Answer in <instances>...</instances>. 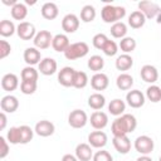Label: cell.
Wrapping results in <instances>:
<instances>
[{
	"label": "cell",
	"mask_w": 161,
	"mask_h": 161,
	"mask_svg": "<svg viewBox=\"0 0 161 161\" xmlns=\"http://www.w3.org/2000/svg\"><path fill=\"white\" fill-rule=\"evenodd\" d=\"M137 127V119L131 113H123L122 116L117 117L112 125L111 131L113 133V137L117 136H127V133H131Z\"/></svg>",
	"instance_id": "cell-1"
},
{
	"label": "cell",
	"mask_w": 161,
	"mask_h": 161,
	"mask_svg": "<svg viewBox=\"0 0 161 161\" xmlns=\"http://www.w3.org/2000/svg\"><path fill=\"white\" fill-rule=\"evenodd\" d=\"M102 20L107 24H114L117 21H121L126 16V9L123 6H114L111 4H107L101 10Z\"/></svg>",
	"instance_id": "cell-2"
},
{
	"label": "cell",
	"mask_w": 161,
	"mask_h": 161,
	"mask_svg": "<svg viewBox=\"0 0 161 161\" xmlns=\"http://www.w3.org/2000/svg\"><path fill=\"white\" fill-rule=\"evenodd\" d=\"M88 52H89V47L86 42H77V43H72L68 47V49L64 52V57L68 60H75L86 57Z\"/></svg>",
	"instance_id": "cell-3"
},
{
	"label": "cell",
	"mask_w": 161,
	"mask_h": 161,
	"mask_svg": "<svg viewBox=\"0 0 161 161\" xmlns=\"http://www.w3.org/2000/svg\"><path fill=\"white\" fill-rule=\"evenodd\" d=\"M133 146H135V150L138 153H141V155H150L153 151L155 143H153V140L150 136L142 135V136H138L135 140Z\"/></svg>",
	"instance_id": "cell-4"
},
{
	"label": "cell",
	"mask_w": 161,
	"mask_h": 161,
	"mask_svg": "<svg viewBox=\"0 0 161 161\" xmlns=\"http://www.w3.org/2000/svg\"><path fill=\"white\" fill-rule=\"evenodd\" d=\"M88 122V116L83 109H74L68 116V123L73 128H83Z\"/></svg>",
	"instance_id": "cell-5"
},
{
	"label": "cell",
	"mask_w": 161,
	"mask_h": 161,
	"mask_svg": "<svg viewBox=\"0 0 161 161\" xmlns=\"http://www.w3.org/2000/svg\"><path fill=\"white\" fill-rule=\"evenodd\" d=\"M138 10L146 16V19H153L160 14L161 8L156 3H152L148 0H142L138 3Z\"/></svg>",
	"instance_id": "cell-6"
},
{
	"label": "cell",
	"mask_w": 161,
	"mask_h": 161,
	"mask_svg": "<svg viewBox=\"0 0 161 161\" xmlns=\"http://www.w3.org/2000/svg\"><path fill=\"white\" fill-rule=\"evenodd\" d=\"M16 34L23 40H31L35 38L36 30H35L34 24L29 21H20L19 25L16 26Z\"/></svg>",
	"instance_id": "cell-7"
},
{
	"label": "cell",
	"mask_w": 161,
	"mask_h": 161,
	"mask_svg": "<svg viewBox=\"0 0 161 161\" xmlns=\"http://www.w3.org/2000/svg\"><path fill=\"white\" fill-rule=\"evenodd\" d=\"M53 38L54 36L50 34V31H48V30H40V31L36 33L35 38L33 39L34 47L36 49H48L52 45Z\"/></svg>",
	"instance_id": "cell-8"
},
{
	"label": "cell",
	"mask_w": 161,
	"mask_h": 161,
	"mask_svg": "<svg viewBox=\"0 0 161 161\" xmlns=\"http://www.w3.org/2000/svg\"><path fill=\"white\" fill-rule=\"evenodd\" d=\"M126 102L131 108H141L145 104V94L138 89H131L126 94Z\"/></svg>",
	"instance_id": "cell-9"
},
{
	"label": "cell",
	"mask_w": 161,
	"mask_h": 161,
	"mask_svg": "<svg viewBox=\"0 0 161 161\" xmlns=\"http://www.w3.org/2000/svg\"><path fill=\"white\" fill-rule=\"evenodd\" d=\"M75 69L72 67H63L58 72V82L63 87H73Z\"/></svg>",
	"instance_id": "cell-10"
},
{
	"label": "cell",
	"mask_w": 161,
	"mask_h": 161,
	"mask_svg": "<svg viewBox=\"0 0 161 161\" xmlns=\"http://www.w3.org/2000/svg\"><path fill=\"white\" fill-rule=\"evenodd\" d=\"M54 131H55L54 123L48 119H42V121L36 122V125L34 127V132L40 137H49L54 133Z\"/></svg>",
	"instance_id": "cell-11"
},
{
	"label": "cell",
	"mask_w": 161,
	"mask_h": 161,
	"mask_svg": "<svg viewBox=\"0 0 161 161\" xmlns=\"http://www.w3.org/2000/svg\"><path fill=\"white\" fill-rule=\"evenodd\" d=\"M79 28V18L75 14H67L62 19V29L65 33H75Z\"/></svg>",
	"instance_id": "cell-12"
},
{
	"label": "cell",
	"mask_w": 161,
	"mask_h": 161,
	"mask_svg": "<svg viewBox=\"0 0 161 161\" xmlns=\"http://www.w3.org/2000/svg\"><path fill=\"white\" fill-rule=\"evenodd\" d=\"M89 122H91V126L94 130L101 131L108 125V116H107V113H104L102 111H96L91 114Z\"/></svg>",
	"instance_id": "cell-13"
},
{
	"label": "cell",
	"mask_w": 161,
	"mask_h": 161,
	"mask_svg": "<svg viewBox=\"0 0 161 161\" xmlns=\"http://www.w3.org/2000/svg\"><path fill=\"white\" fill-rule=\"evenodd\" d=\"M0 107L1 111L5 113H14L19 108V101L15 96L13 94H6L1 98L0 101Z\"/></svg>",
	"instance_id": "cell-14"
},
{
	"label": "cell",
	"mask_w": 161,
	"mask_h": 161,
	"mask_svg": "<svg viewBox=\"0 0 161 161\" xmlns=\"http://www.w3.org/2000/svg\"><path fill=\"white\" fill-rule=\"evenodd\" d=\"M88 143L94 148H102L107 145V135L103 131H93L88 135Z\"/></svg>",
	"instance_id": "cell-15"
},
{
	"label": "cell",
	"mask_w": 161,
	"mask_h": 161,
	"mask_svg": "<svg viewBox=\"0 0 161 161\" xmlns=\"http://www.w3.org/2000/svg\"><path fill=\"white\" fill-rule=\"evenodd\" d=\"M109 84V79L107 77V74L99 72V73H94L91 78V87L94 91H104Z\"/></svg>",
	"instance_id": "cell-16"
},
{
	"label": "cell",
	"mask_w": 161,
	"mask_h": 161,
	"mask_svg": "<svg viewBox=\"0 0 161 161\" xmlns=\"http://www.w3.org/2000/svg\"><path fill=\"white\" fill-rule=\"evenodd\" d=\"M140 75L142 78V80H145L146 83H155L158 79V72L156 69V67L151 65V64H145L141 68Z\"/></svg>",
	"instance_id": "cell-17"
},
{
	"label": "cell",
	"mask_w": 161,
	"mask_h": 161,
	"mask_svg": "<svg viewBox=\"0 0 161 161\" xmlns=\"http://www.w3.org/2000/svg\"><path fill=\"white\" fill-rule=\"evenodd\" d=\"M23 57H24V62L30 67H33L35 64H39L42 62V54L39 52V49H36L35 47L26 48L24 50V55Z\"/></svg>",
	"instance_id": "cell-18"
},
{
	"label": "cell",
	"mask_w": 161,
	"mask_h": 161,
	"mask_svg": "<svg viewBox=\"0 0 161 161\" xmlns=\"http://www.w3.org/2000/svg\"><path fill=\"white\" fill-rule=\"evenodd\" d=\"M112 143H113V147L116 148V151L118 153L126 155L131 150V141H130V138L127 136H117V137H113Z\"/></svg>",
	"instance_id": "cell-19"
},
{
	"label": "cell",
	"mask_w": 161,
	"mask_h": 161,
	"mask_svg": "<svg viewBox=\"0 0 161 161\" xmlns=\"http://www.w3.org/2000/svg\"><path fill=\"white\" fill-rule=\"evenodd\" d=\"M57 68H58V64H57V60L53 59V58H44L42 59V62L39 63V72L43 74V75H52L57 72Z\"/></svg>",
	"instance_id": "cell-20"
},
{
	"label": "cell",
	"mask_w": 161,
	"mask_h": 161,
	"mask_svg": "<svg viewBox=\"0 0 161 161\" xmlns=\"http://www.w3.org/2000/svg\"><path fill=\"white\" fill-rule=\"evenodd\" d=\"M1 87L6 92H13L19 87V79L18 75L14 73H6L1 78Z\"/></svg>",
	"instance_id": "cell-21"
},
{
	"label": "cell",
	"mask_w": 161,
	"mask_h": 161,
	"mask_svg": "<svg viewBox=\"0 0 161 161\" xmlns=\"http://www.w3.org/2000/svg\"><path fill=\"white\" fill-rule=\"evenodd\" d=\"M75 157L79 161H91L93 158L92 146L89 143H79L75 147Z\"/></svg>",
	"instance_id": "cell-22"
},
{
	"label": "cell",
	"mask_w": 161,
	"mask_h": 161,
	"mask_svg": "<svg viewBox=\"0 0 161 161\" xmlns=\"http://www.w3.org/2000/svg\"><path fill=\"white\" fill-rule=\"evenodd\" d=\"M70 45V43H69V38L65 35V34H57V35H54V38H53V42H52V47H53V49L55 50V52H62V53H64L67 49H68V47Z\"/></svg>",
	"instance_id": "cell-23"
},
{
	"label": "cell",
	"mask_w": 161,
	"mask_h": 161,
	"mask_svg": "<svg viewBox=\"0 0 161 161\" xmlns=\"http://www.w3.org/2000/svg\"><path fill=\"white\" fill-rule=\"evenodd\" d=\"M40 13H42V16L44 19L53 20V19H55L58 16L59 9H58V6H57L55 3H45V4H43Z\"/></svg>",
	"instance_id": "cell-24"
},
{
	"label": "cell",
	"mask_w": 161,
	"mask_h": 161,
	"mask_svg": "<svg viewBox=\"0 0 161 161\" xmlns=\"http://www.w3.org/2000/svg\"><path fill=\"white\" fill-rule=\"evenodd\" d=\"M145 23H146V16L140 10L132 11L128 16V25L132 29H140L145 25Z\"/></svg>",
	"instance_id": "cell-25"
},
{
	"label": "cell",
	"mask_w": 161,
	"mask_h": 161,
	"mask_svg": "<svg viewBox=\"0 0 161 161\" xmlns=\"http://www.w3.org/2000/svg\"><path fill=\"white\" fill-rule=\"evenodd\" d=\"M114 65H116V68H117L118 70L126 72V70H128V69L132 68V65H133V59H132V57H131L130 54H121V55L117 57Z\"/></svg>",
	"instance_id": "cell-26"
},
{
	"label": "cell",
	"mask_w": 161,
	"mask_h": 161,
	"mask_svg": "<svg viewBox=\"0 0 161 161\" xmlns=\"http://www.w3.org/2000/svg\"><path fill=\"white\" fill-rule=\"evenodd\" d=\"M108 111H109L111 114H113L116 117L122 116L125 113V111H126V103H125V101H122L119 98L112 99L109 102V104H108Z\"/></svg>",
	"instance_id": "cell-27"
},
{
	"label": "cell",
	"mask_w": 161,
	"mask_h": 161,
	"mask_svg": "<svg viewBox=\"0 0 161 161\" xmlns=\"http://www.w3.org/2000/svg\"><path fill=\"white\" fill-rule=\"evenodd\" d=\"M116 86L121 91H128L133 86V78L128 73H121L116 79Z\"/></svg>",
	"instance_id": "cell-28"
},
{
	"label": "cell",
	"mask_w": 161,
	"mask_h": 161,
	"mask_svg": "<svg viewBox=\"0 0 161 161\" xmlns=\"http://www.w3.org/2000/svg\"><path fill=\"white\" fill-rule=\"evenodd\" d=\"M10 13H11V16H13V19H15V20H24L25 18H26V15H28V9H26V6H25V4H23V3H16L14 6H11V9H10Z\"/></svg>",
	"instance_id": "cell-29"
},
{
	"label": "cell",
	"mask_w": 161,
	"mask_h": 161,
	"mask_svg": "<svg viewBox=\"0 0 161 161\" xmlns=\"http://www.w3.org/2000/svg\"><path fill=\"white\" fill-rule=\"evenodd\" d=\"M106 104V98L103 94L101 93H93L88 97V106L92 108V109H102Z\"/></svg>",
	"instance_id": "cell-30"
},
{
	"label": "cell",
	"mask_w": 161,
	"mask_h": 161,
	"mask_svg": "<svg viewBox=\"0 0 161 161\" xmlns=\"http://www.w3.org/2000/svg\"><path fill=\"white\" fill-rule=\"evenodd\" d=\"M15 31H16V26L11 20L4 19L0 21V35L1 36H4V38L11 36Z\"/></svg>",
	"instance_id": "cell-31"
},
{
	"label": "cell",
	"mask_w": 161,
	"mask_h": 161,
	"mask_svg": "<svg viewBox=\"0 0 161 161\" xmlns=\"http://www.w3.org/2000/svg\"><path fill=\"white\" fill-rule=\"evenodd\" d=\"M127 34V25L123 21H117L111 26V35L117 39H123Z\"/></svg>",
	"instance_id": "cell-32"
},
{
	"label": "cell",
	"mask_w": 161,
	"mask_h": 161,
	"mask_svg": "<svg viewBox=\"0 0 161 161\" xmlns=\"http://www.w3.org/2000/svg\"><path fill=\"white\" fill-rule=\"evenodd\" d=\"M136 45H137V43H136V40L132 36H125L123 39L119 40V44H118V47L121 48L123 54L132 53L136 49Z\"/></svg>",
	"instance_id": "cell-33"
},
{
	"label": "cell",
	"mask_w": 161,
	"mask_h": 161,
	"mask_svg": "<svg viewBox=\"0 0 161 161\" xmlns=\"http://www.w3.org/2000/svg\"><path fill=\"white\" fill-rule=\"evenodd\" d=\"M87 65H88V68H89L91 70H93V72H96V73H99V72L103 69V67H104V59H103L101 55L94 54V55H92V57L88 59Z\"/></svg>",
	"instance_id": "cell-34"
},
{
	"label": "cell",
	"mask_w": 161,
	"mask_h": 161,
	"mask_svg": "<svg viewBox=\"0 0 161 161\" xmlns=\"http://www.w3.org/2000/svg\"><path fill=\"white\" fill-rule=\"evenodd\" d=\"M96 19V9L93 5H84L80 10V20L84 23H91Z\"/></svg>",
	"instance_id": "cell-35"
},
{
	"label": "cell",
	"mask_w": 161,
	"mask_h": 161,
	"mask_svg": "<svg viewBox=\"0 0 161 161\" xmlns=\"http://www.w3.org/2000/svg\"><path fill=\"white\" fill-rule=\"evenodd\" d=\"M146 97L148 101H151L153 103L160 102L161 101V87H158L156 84H151L146 89Z\"/></svg>",
	"instance_id": "cell-36"
},
{
	"label": "cell",
	"mask_w": 161,
	"mask_h": 161,
	"mask_svg": "<svg viewBox=\"0 0 161 161\" xmlns=\"http://www.w3.org/2000/svg\"><path fill=\"white\" fill-rule=\"evenodd\" d=\"M88 84V75L86 72L82 70H75L74 74V82H73V87L77 89H82Z\"/></svg>",
	"instance_id": "cell-37"
},
{
	"label": "cell",
	"mask_w": 161,
	"mask_h": 161,
	"mask_svg": "<svg viewBox=\"0 0 161 161\" xmlns=\"http://www.w3.org/2000/svg\"><path fill=\"white\" fill-rule=\"evenodd\" d=\"M19 130H20V143H21V145L29 143V142L33 140L34 131H33V130L30 128V126H28V125H21V126H19Z\"/></svg>",
	"instance_id": "cell-38"
},
{
	"label": "cell",
	"mask_w": 161,
	"mask_h": 161,
	"mask_svg": "<svg viewBox=\"0 0 161 161\" xmlns=\"http://www.w3.org/2000/svg\"><path fill=\"white\" fill-rule=\"evenodd\" d=\"M20 77H21V80H35V82H38L39 73L34 67L26 65L25 68H23V70L20 73Z\"/></svg>",
	"instance_id": "cell-39"
},
{
	"label": "cell",
	"mask_w": 161,
	"mask_h": 161,
	"mask_svg": "<svg viewBox=\"0 0 161 161\" xmlns=\"http://www.w3.org/2000/svg\"><path fill=\"white\" fill-rule=\"evenodd\" d=\"M38 82L35 80H21L20 83V91L23 94H33L36 91Z\"/></svg>",
	"instance_id": "cell-40"
},
{
	"label": "cell",
	"mask_w": 161,
	"mask_h": 161,
	"mask_svg": "<svg viewBox=\"0 0 161 161\" xmlns=\"http://www.w3.org/2000/svg\"><path fill=\"white\" fill-rule=\"evenodd\" d=\"M6 140L11 145L20 143V130H19V127H10L8 133H6Z\"/></svg>",
	"instance_id": "cell-41"
},
{
	"label": "cell",
	"mask_w": 161,
	"mask_h": 161,
	"mask_svg": "<svg viewBox=\"0 0 161 161\" xmlns=\"http://www.w3.org/2000/svg\"><path fill=\"white\" fill-rule=\"evenodd\" d=\"M102 52H103L107 57H113V55H116L117 52H118V45H117V43H116L114 40H109V39H108L107 43L104 44Z\"/></svg>",
	"instance_id": "cell-42"
},
{
	"label": "cell",
	"mask_w": 161,
	"mask_h": 161,
	"mask_svg": "<svg viewBox=\"0 0 161 161\" xmlns=\"http://www.w3.org/2000/svg\"><path fill=\"white\" fill-rule=\"evenodd\" d=\"M107 40H108V38H107L106 34H103V33H98V34H96V35L92 38V44H93L94 48L102 50L103 47H104V44L107 43Z\"/></svg>",
	"instance_id": "cell-43"
},
{
	"label": "cell",
	"mask_w": 161,
	"mask_h": 161,
	"mask_svg": "<svg viewBox=\"0 0 161 161\" xmlns=\"http://www.w3.org/2000/svg\"><path fill=\"white\" fill-rule=\"evenodd\" d=\"M93 161H113L112 155L106 150H99L93 155Z\"/></svg>",
	"instance_id": "cell-44"
},
{
	"label": "cell",
	"mask_w": 161,
	"mask_h": 161,
	"mask_svg": "<svg viewBox=\"0 0 161 161\" xmlns=\"http://www.w3.org/2000/svg\"><path fill=\"white\" fill-rule=\"evenodd\" d=\"M11 52V45L6 40H0V59H5Z\"/></svg>",
	"instance_id": "cell-45"
},
{
	"label": "cell",
	"mask_w": 161,
	"mask_h": 161,
	"mask_svg": "<svg viewBox=\"0 0 161 161\" xmlns=\"http://www.w3.org/2000/svg\"><path fill=\"white\" fill-rule=\"evenodd\" d=\"M9 155V142L5 137L0 136V158H5Z\"/></svg>",
	"instance_id": "cell-46"
},
{
	"label": "cell",
	"mask_w": 161,
	"mask_h": 161,
	"mask_svg": "<svg viewBox=\"0 0 161 161\" xmlns=\"http://www.w3.org/2000/svg\"><path fill=\"white\" fill-rule=\"evenodd\" d=\"M6 121H8V118H6L5 112H1L0 113V130H4L6 127Z\"/></svg>",
	"instance_id": "cell-47"
},
{
	"label": "cell",
	"mask_w": 161,
	"mask_h": 161,
	"mask_svg": "<svg viewBox=\"0 0 161 161\" xmlns=\"http://www.w3.org/2000/svg\"><path fill=\"white\" fill-rule=\"evenodd\" d=\"M62 161H79L74 155H70V153H65L63 157H62Z\"/></svg>",
	"instance_id": "cell-48"
},
{
	"label": "cell",
	"mask_w": 161,
	"mask_h": 161,
	"mask_svg": "<svg viewBox=\"0 0 161 161\" xmlns=\"http://www.w3.org/2000/svg\"><path fill=\"white\" fill-rule=\"evenodd\" d=\"M136 161H152V158L148 155H141Z\"/></svg>",
	"instance_id": "cell-49"
},
{
	"label": "cell",
	"mask_w": 161,
	"mask_h": 161,
	"mask_svg": "<svg viewBox=\"0 0 161 161\" xmlns=\"http://www.w3.org/2000/svg\"><path fill=\"white\" fill-rule=\"evenodd\" d=\"M16 3H18L16 0H10V1H8V0H3V4H5V5H11V6H14Z\"/></svg>",
	"instance_id": "cell-50"
},
{
	"label": "cell",
	"mask_w": 161,
	"mask_h": 161,
	"mask_svg": "<svg viewBox=\"0 0 161 161\" xmlns=\"http://www.w3.org/2000/svg\"><path fill=\"white\" fill-rule=\"evenodd\" d=\"M158 161H161V156H160V158H158Z\"/></svg>",
	"instance_id": "cell-51"
}]
</instances>
